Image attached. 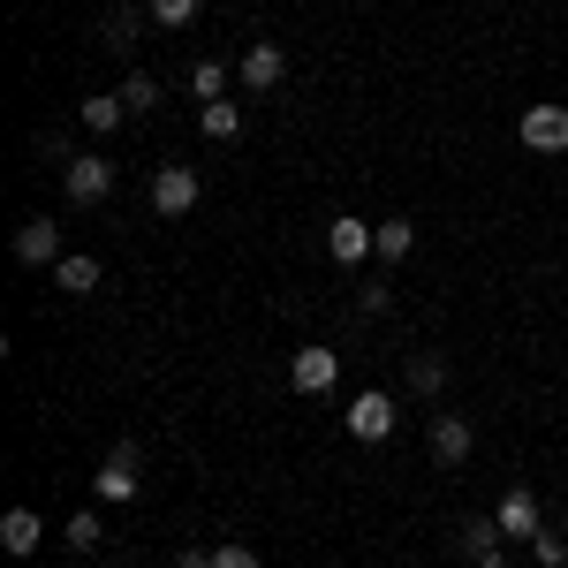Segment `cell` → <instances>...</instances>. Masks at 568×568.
<instances>
[{"label":"cell","instance_id":"5b68a950","mask_svg":"<svg viewBox=\"0 0 568 568\" xmlns=\"http://www.w3.org/2000/svg\"><path fill=\"white\" fill-rule=\"evenodd\" d=\"M372 235H379L372 220L342 213V220H334V227H326V251H334V265H364V258H372Z\"/></svg>","mask_w":568,"mask_h":568},{"label":"cell","instance_id":"30bf717a","mask_svg":"<svg viewBox=\"0 0 568 568\" xmlns=\"http://www.w3.org/2000/svg\"><path fill=\"white\" fill-rule=\"evenodd\" d=\"M281 77H288V45L258 39V45H251V53H243V84H251V91H273V84H281Z\"/></svg>","mask_w":568,"mask_h":568},{"label":"cell","instance_id":"3957f363","mask_svg":"<svg viewBox=\"0 0 568 568\" xmlns=\"http://www.w3.org/2000/svg\"><path fill=\"white\" fill-rule=\"evenodd\" d=\"M387 433H394V402H387L379 387H364V394L349 402V439H364V447H379Z\"/></svg>","mask_w":568,"mask_h":568},{"label":"cell","instance_id":"5bb4252c","mask_svg":"<svg viewBox=\"0 0 568 568\" xmlns=\"http://www.w3.org/2000/svg\"><path fill=\"white\" fill-rule=\"evenodd\" d=\"M409 251H417V227H409V220H379V235H372V258H379V265H402Z\"/></svg>","mask_w":568,"mask_h":568},{"label":"cell","instance_id":"ac0fdd59","mask_svg":"<svg viewBox=\"0 0 568 568\" xmlns=\"http://www.w3.org/2000/svg\"><path fill=\"white\" fill-rule=\"evenodd\" d=\"M61 538H69V554H99V538H106V530H99V508H77V516H69V524H61Z\"/></svg>","mask_w":568,"mask_h":568},{"label":"cell","instance_id":"8fae6325","mask_svg":"<svg viewBox=\"0 0 568 568\" xmlns=\"http://www.w3.org/2000/svg\"><path fill=\"white\" fill-rule=\"evenodd\" d=\"M493 516H500V530H508V538H538V500H530V485H508Z\"/></svg>","mask_w":568,"mask_h":568},{"label":"cell","instance_id":"277c9868","mask_svg":"<svg viewBox=\"0 0 568 568\" xmlns=\"http://www.w3.org/2000/svg\"><path fill=\"white\" fill-rule=\"evenodd\" d=\"M470 447H478V425L455 417V409H439V417H433V463L455 470V463H470Z\"/></svg>","mask_w":568,"mask_h":568},{"label":"cell","instance_id":"d4e9b609","mask_svg":"<svg viewBox=\"0 0 568 568\" xmlns=\"http://www.w3.org/2000/svg\"><path fill=\"white\" fill-rule=\"evenodd\" d=\"M122 99H130V114H144V106H160V84H152V77L136 69L130 84H122Z\"/></svg>","mask_w":568,"mask_h":568},{"label":"cell","instance_id":"44dd1931","mask_svg":"<svg viewBox=\"0 0 568 568\" xmlns=\"http://www.w3.org/2000/svg\"><path fill=\"white\" fill-rule=\"evenodd\" d=\"M190 91H197L205 106H213V99H227V69H220V61H197V69H190Z\"/></svg>","mask_w":568,"mask_h":568},{"label":"cell","instance_id":"484cf974","mask_svg":"<svg viewBox=\"0 0 568 568\" xmlns=\"http://www.w3.org/2000/svg\"><path fill=\"white\" fill-rule=\"evenodd\" d=\"M213 568H258V554H251V546H220Z\"/></svg>","mask_w":568,"mask_h":568},{"label":"cell","instance_id":"7402d4cb","mask_svg":"<svg viewBox=\"0 0 568 568\" xmlns=\"http://www.w3.org/2000/svg\"><path fill=\"white\" fill-rule=\"evenodd\" d=\"M197 8H205V0H152V23H160V31H182Z\"/></svg>","mask_w":568,"mask_h":568},{"label":"cell","instance_id":"7c38bea8","mask_svg":"<svg viewBox=\"0 0 568 568\" xmlns=\"http://www.w3.org/2000/svg\"><path fill=\"white\" fill-rule=\"evenodd\" d=\"M77 122H84V130H99V136H114L122 122H130V99H122V91H91L84 106H77Z\"/></svg>","mask_w":568,"mask_h":568},{"label":"cell","instance_id":"83f0119b","mask_svg":"<svg viewBox=\"0 0 568 568\" xmlns=\"http://www.w3.org/2000/svg\"><path fill=\"white\" fill-rule=\"evenodd\" d=\"M478 568H516V561H508V554H485V561Z\"/></svg>","mask_w":568,"mask_h":568},{"label":"cell","instance_id":"f1b7e54d","mask_svg":"<svg viewBox=\"0 0 568 568\" xmlns=\"http://www.w3.org/2000/svg\"><path fill=\"white\" fill-rule=\"evenodd\" d=\"M91 568H114V561H91Z\"/></svg>","mask_w":568,"mask_h":568},{"label":"cell","instance_id":"d6986e66","mask_svg":"<svg viewBox=\"0 0 568 568\" xmlns=\"http://www.w3.org/2000/svg\"><path fill=\"white\" fill-rule=\"evenodd\" d=\"M439 387H447V364H439V356H409V394H425V402H433Z\"/></svg>","mask_w":568,"mask_h":568},{"label":"cell","instance_id":"4316f807","mask_svg":"<svg viewBox=\"0 0 568 568\" xmlns=\"http://www.w3.org/2000/svg\"><path fill=\"white\" fill-rule=\"evenodd\" d=\"M175 568H213V554H205V546H182V554H175Z\"/></svg>","mask_w":568,"mask_h":568},{"label":"cell","instance_id":"9c48e42d","mask_svg":"<svg viewBox=\"0 0 568 568\" xmlns=\"http://www.w3.org/2000/svg\"><path fill=\"white\" fill-rule=\"evenodd\" d=\"M524 144L530 152H568V106H530L524 114Z\"/></svg>","mask_w":568,"mask_h":568},{"label":"cell","instance_id":"f546056e","mask_svg":"<svg viewBox=\"0 0 568 568\" xmlns=\"http://www.w3.org/2000/svg\"><path fill=\"white\" fill-rule=\"evenodd\" d=\"M114 8H122V0H114Z\"/></svg>","mask_w":568,"mask_h":568},{"label":"cell","instance_id":"603a6c76","mask_svg":"<svg viewBox=\"0 0 568 568\" xmlns=\"http://www.w3.org/2000/svg\"><path fill=\"white\" fill-rule=\"evenodd\" d=\"M31 152L53 160V168H69V160H77V152H69V130H39V136H31Z\"/></svg>","mask_w":568,"mask_h":568},{"label":"cell","instance_id":"ba28073f","mask_svg":"<svg viewBox=\"0 0 568 568\" xmlns=\"http://www.w3.org/2000/svg\"><path fill=\"white\" fill-rule=\"evenodd\" d=\"M99 500H136V439H122L114 455H106V470H99Z\"/></svg>","mask_w":568,"mask_h":568},{"label":"cell","instance_id":"52a82bcc","mask_svg":"<svg viewBox=\"0 0 568 568\" xmlns=\"http://www.w3.org/2000/svg\"><path fill=\"white\" fill-rule=\"evenodd\" d=\"M16 258L23 265H61V227H53V220H23V227H16Z\"/></svg>","mask_w":568,"mask_h":568},{"label":"cell","instance_id":"e0dca14e","mask_svg":"<svg viewBox=\"0 0 568 568\" xmlns=\"http://www.w3.org/2000/svg\"><path fill=\"white\" fill-rule=\"evenodd\" d=\"M500 538H508V530H500V516H470V524H463V554H470V561H485V554H500Z\"/></svg>","mask_w":568,"mask_h":568},{"label":"cell","instance_id":"cb8c5ba5","mask_svg":"<svg viewBox=\"0 0 568 568\" xmlns=\"http://www.w3.org/2000/svg\"><path fill=\"white\" fill-rule=\"evenodd\" d=\"M530 554H538V568H561L568 561V538H561V530H538V538H530Z\"/></svg>","mask_w":568,"mask_h":568},{"label":"cell","instance_id":"9a60e30c","mask_svg":"<svg viewBox=\"0 0 568 568\" xmlns=\"http://www.w3.org/2000/svg\"><path fill=\"white\" fill-rule=\"evenodd\" d=\"M53 288H61V296H91V288H99V258L69 251V258L53 265Z\"/></svg>","mask_w":568,"mask_h":568},{"label":"cell","instance_id":"2e32d148","mask_svg":"<svg viewBox=\"0 0 568 568\" xmlns=\"http://www.w3.org/2000/svg\"><path fill=\"white\" fill-rule=\"evenodd\" d=\"M197 130L213 136V144H235V136H243V106H227V99H213V106L197 114Z\"/></svg>","mask_w":568,"mask_h":568},{"label":"cell","instance_id":"ffe728a7","mask_svg":"<svg viewBox=\"0 0 568 568\" xmlns=\"http://www.w3.org/2000/svg\"><path fill=\"white\" fill-rule=\"evenodd\" d=\"M136 31H144V16H130V8L106 16V45H114V53H136Z\"/></svg>","mask_w":568,"mask_h":568},{"label":"cell","instance_id":"4fadbf2b","mask_svg":"<svg viewBox=\"0 0 568 568\" xmlns=\"http://www.w3.org/2000/svg\"><path fill=\"white\" fill-rule=\"evenodd\" d=\"M39 538H45V524L31 516V508H8V516H0V546H8L16 561H23V554H39Z\"/></svg>","mask_w":568,"mask_h":568},{"label":"cell","instance_id":"8992f818","mask_svg":"<svg viewBox=\"0 0 568 568\" xmlns=\"http://www.w3.org/2000/svg\"><path fill=\"white\" fill-rule=\"evenodd\" d=\"M334 372H342V356H334V349H296V356H288V387H296V394H326V387H334Z\"/></svg>","mask_w":568,"mask_h":568},{"label":"cell","instance_id":"6da1fadb","mask_svg":"<svg viewBox=\"0 0 568 568\" xmlns=\"http://www.w3.org/2000/svg\"><path fill=\"white\" fill-rule=\"evenodd\" d=\"M61 190H69V205H106V197H114V168H106L99 152H77V160L61 168Z\"/></svg>","mask_w":568,"mask_h":568},{"label":"cell","instance_id":"7a4b0ae2","mask_svg":"<svg viewBox=\"0 0 568 568\" xmlns=\"http://www.w3.org/2000/svg\"><path fill=\"white\" fill-rule=\"evenodd\" d=\"M190 205H197V168L168 160V168L152 175V213H160V220H182Z\"/></svg>","mask_w":568,"mask_h":568}]
</instances>
